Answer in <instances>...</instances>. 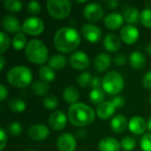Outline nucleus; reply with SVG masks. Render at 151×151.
I'll use <instances>...</instances> for the list:
<instances>
[{"label":"nucleus","mask_w":151,"mask_h":151,"mask_svg":"<svg viewBox=\"0 0 151 151\" xmlns=\"http://www.w3.org/2000/svg\"><path fill=\"white\" fill-rule=\"evenodd\" d=\"M150 104H151V95H150Z\"/></svg>","instance_id":"864d4df0"},{"label":"nucleus","mask_w":151,"mask_h":151,"mask_svg":"<svg viewBox=\"0 0 151 151\" xmlns=\"http://www.w3.org/2000/svg\"><path fill=\"white\" fill-rule=\"evenodd\" d=\"M120 145L124 150L132 151L134 150V148L136 146V142L131 136H125L124 138H122V140L120 142Z\"/></svg>","instance_id":"72a5a7b5"},{"label":"nucleus","mask_w":151,"mask_h":151,"mask_svg":"<svg viewBox=\"0 0 151 151\" xmlns=\"http://www.w3.org/2000/svg\"><path fill=\"white\" fill-rule=\"evenodd\" d=\"M124 20L128 23V25L137 24L141 19V12L135 7H129L124 12Z\"/></svg>","instance_id":"a878e982"},{"label":"nucleus","mask_w":151,"mask_h":151,"mask_svg":"<svg viewBox=\"0 0 151 151\" xmlns=\"http://www.w3.org/2000/svg\"><path fill=\"white\" fill-rule=\"evenodd\" d=\"M102 87L108 95L116 96L124 89L125 81L120 73L116 71H111L103 78Z\"/></svg>","instance_id":"39448f33"},{"label":"nucleus","mask_w":151,"mask_h":151,"mask_svg":"<svg viewBox=\"0 0 151 151\" xmlns=\"http://www.w3.org/2000/svg\"><path fill=\"white\" fill-rule=\"evenodd\" d=\"M39 77L45 82H51L56 78V73L49 65H42L39 69Z\"/></svg>","instance_id":"cd10ccee"},{"label":"nucleus","mask_w":151,"mask_h":151,"mask_svg":"<svg viewBox=\"0 0 151 151\" xmlns=\"http://www.w3.org/2000/svg\"><path fill=\"white\" fill-rule=\"evenodd\" d=\"M96 112L94 110L83 103H77L72 104L68 108L67 117L68 120L75 127H87L92 124L96 119Z\"/></svg>","instance_id":"f03ea898"},{"label":"nucleus","mask_w":151,"mask_h":151,"mask_svg":"<svg viewBox=\"0 0 151 151\" xmlns=\"http://www.w3.org/2000/svg\"><path fill=\"white\" fill-rule=\"evenodd\" d=\"M76 147V139L70 133H64L60 134L57 140V148L59 151H75Z\"/></svg>","instance_id":"f8f14e48"},{"label":"nucleus","mask_w":151,"mask_h":151,"mask_svg":"<svg viewBox=\"0 0 151 151\" xmlns=\"http://www.w3.org/2000/svg\"><path fill=\"white\" fill-rule=\"evenodd\" d=\"M3 27L9 34H19L22 30V26L18 18L13 15H6L3 18Z\"/></svg>","instance_id":"2eb2a0df"},{"label":"nucleus","mask_w":151,"mask_h":151,"mask_svg":"<svg viewBox=\"0 0 151 151\" xmlns=\"http://www.w3.org/2000/svg\"><path fill=\"white\" fill-rule=\"evenodd\" d=\"M31 90L34 95L43 96L48 94L50 90V85L48 84V82H45L43 81H36L32 84Z\"/></svg>","instance_id":"bb28decb"},{"label":"nucleus","mask_w":151,"mask_h":151,"mask_svg":"<svg viewBox=\"0 0 151 151\" xmlns=\"http://www.w3.org/2000/svg\"><path fill=\"white\" fill-rule=\"evenodd\" d=\"M146 51H147L150 55H151V43H150V44L146 47Z\"/></svg>","instance_id":"3c124183"},{"label":"nucleus","mask_w":151,"mask_h":151,"mask_svg":"<svg viewBox=\"0 0 151 151\" xmlns=\"http://www.w3.org/2000/svg\"><path fill=\"white\" fill-rule=\"evenodd\" d=\"M140 146L142 151H151V133L142 135L140 141Z\"/></svg>","instance_id":"4c0bfd02"},{"label":"nucleus","mask_w":151,"mask_h":151,"mask_svg":"<svg viewBox=\"0 0 151 151\" xmlns=\"http://www.w3.org/2000/svg\"><path fill=\"white\" fill-rule=\"evenodd\" d=\"M142 85L144 88L151 89V71L147 72L142 78Z\"/></svg>","instance_id":"c03bdc74"},{"label":"nucleus","mask_w":151,"mask_h":151,"mask_svg":"<svg viewBox=\"0 0 151 151\" xmlns=\"http://www.w3.org/2000/svg\"><path fill=\"white\" fill-rule=\"evenodd\" d=\"M81 35L83 38L91 43H96L102 38L103 32L99 27L92 23H88L82 26Z\"/></svg>","instance_id":"1a4fd4ad"},{"label":"nucleus","mask_w":151,"mask_h":151,"mask_svg":"<svg viewBox=\"0 0 151 151\" xmlns=\"http://www.w3.org/2000/svg\"><path fill=\"white\" fill-rule=\"evenodd\" d=\"M49 134H50L49 127L42 124L32 125L27 131V135L31 140L35 142L44 141L45 139L48 138Z\"/></svg>","instance_id":"4468645a"},{"label":"nucleus","mask_w":151,"mask_h":151,"mask_svg":"<svg viewBox=\"0 0 151 151\" xmlns=\"http://www.w3.org/2000/svg\"><path fill=\"white\" fill-rule=\"evenodd\" d=\"M111 103L114 104V106L116 107V109H120V108L124 107V105L126 104V100L121 96H116L111 100Z\"/></svg>","instance_id":"a19ab883"},{"label":"nucleus","mask_w":151,"mask_h":151,"mask_svg":"<svg viewBox=\"0 0 151 151\" xmlns=\"http://www.w3.org/2000/svg\"><path fill=\"white\" fill-rule=\"evenodd\" d=\"M3 4L4 7L11 12H18L23 7L22 3L18 0H4Z\"/></svg>","instance_id":"2f4dec72"},{"label":"nucleus","mask_w":151,"mask_h":151,"mask_svg":"<svg viewBox=\"0 0 151 151\" xmlns=\"http://www.w3.org/2000/svg\"><path fill=\"white\" fill-rule=\"evenodd\" d=\"M127 127H128L127 119L121 114L116 115L115 117H113V119L111 121V128L116 134L123 133Z\"/></svg>","instance_id":"4be33fe9"},{"label":"nucleus","mask_w":151,"mask_h":151,"mask_svg":"<svg viewBox=\"0 0 151 151\" xmlns=\"http://www.w3.org/2000/svg\"><path fill=\"white\" fill-rule=\"evenodd\" d=\"M104 14V9L102 4L97 3H89L83 9L84 17L91 22H97Z\"/></svg>","instance_id":"6e6552de"},{"label":"nucleus","mask_w":151,"mask_h":151,"mask_svg":"<svg viewBox=\"0 0 151 151\" xmlns=\"http://www.w3.org/2000/svg\"><path fill=\"white\" fill-rule=\"evenodd\" d=\"M141 21L142 24L147 27L151 28V9L150 8H145L141 12Z\"/></svg>","instance_id":"f704fd0d"},{"label":"nucleus","mask_w":151,"mask_h":151,"mask_svg":"<svg viewBox=\"0 0 151 151\" xmlns=\"http://www.w3.org/2000/svg\"><path fill=\"white\" fill-rule=\"evenodd\" d=\"M6 144H7V134L4 129L1 127L0 128V150H4Z\"/></svg>","instance_id":"79ce46f5"},{"label":"nucleus","mask_w":151,"mask_h":151,"mask_svg":"<svg viewBox=\"0 0 151 151\" xmlns=\"http://www.w3.org/2000/svg\"><path fill=\"white\" fill-rule=\"evenodd\" d=\"M42 104L48 110H55L58 106V101L54 96H48L42 100Z\"/></svg>","instance_id":"c9c22d12"},{"label":"nucleus","mask_w":151,"mask_h":151,"mask_svg":"<svg viewBox=\"0 0 151 151\" xmlns=\"http://www.w3.org/2000/svg\"><path fill=\"white\" fill-rule=\"evenodd\" d=\"M105 98V92L103 88H93L89 93V99L90 102L94 104L99 105L100 104L104 102Z\"/></svg>","instance_id":"7c9ffc66"},{"label":"nucleus","mask_w":151,"mask_h":151,"mask_svg":"<svg viewBox=\"0 0 151 151\" xmlns=\"http://www.w3.org/2000/svg\"><path fill=\"white\" fill-rule=\"evenodd\" d=\"M48 65L51 67L54 71H59L65 67L67 64L66 58L62 54H55L50 58L48 60Z\"/></svg>","instance_id":"b1692460"},{"label":"nucleus","mask_w":151,"mask_h":151,"mask_svg":"<svg viewBox=\"0 0 151 151\" xmlns=\"http://www.w3.org/2000/svg\"><path fill=\"white\" fill-rule=\"evenodd\" d=\"M68 117L61 111H56L52 112L48 119L49 127L54 131L63 130L67 123Z\"/></svg>","instance_id":"9b49d317"},{"label":"nucleus","mask_w":151,"mask_h":151,"mask_svg":"<svg viewBox=\"0 0 151 151\" xmlns=\"http://www.w3.org/2000/svg\"><path fill=\"white\" fill-rule=\"evenodd\" d=\"M8 96V89L4 84H0V101L3 102Z\"/></svg>","instance_id":"49530a36"},{"label":"nucleus","mask_w":151,"mask_h":151,"mask_svg":"<svg viewBox=\"0 0 151 151\" xmlns=\"http://www.w3.org/2000/svg\"><path fill=\"white\" fill-rule=\"evenodd\" d=\"M27 151H35V150H27Z\"/></svg>","instance_id":"5fc2aeb1"},{"label":"nucleus","mask_w":151,"mask_h":151,"mask_svg":"<svg viewBox=\"0 0 151 151\" xmlns=\"http://www.w3.org/2000/svg\"><path fill=\"white\" fill-rule=\"evenodd\" d=\"M147 127H148V129L151 132V116L149 118V119L147 121Z\"/></svg>","instance_id":"8fccbe9b"},{"label":"nucleus","mask_w":151,"mask_h":151,"mask_svg":"<svg viewBox=\"0 0 151 151\" xmlns=\"http://www.w3.org/2000/svg\"><path fill=\"white\" fill-rule=\"evenodd\" d=\"M129 64L135 70H141L146 65V58L140 51H133L129 57Z\"/></svg>","instance_id":"5701e85b"},{"label":"nucleus","mask_w":151,"mask_h":151,"mask_svg":"<svg viewBox=\"0 0 151 151\" xmlns=\"http://www.w3.org/2000/svg\"><path fill=\"white\" fill-rule=\"evenodd\" d=\"M46 8L52 18L63 19L70 14L72 4L68 0H49L46 3Z\"/></svg>","instance_id":"423d86ee"},{"label":"nucleus","mask_w":151,"mask_h":151,"mask_svg":"<svg viewBox=\"0 0 151 151\" xmlns=\"http://www.w3.org/2000/svg\"><path fill=\"white\" fill-rule=\"evenodd\" d=\"M119 35L123 42L127 45H132L134 44L139 39L140 33L134 25H127L121 28Z\"/></svg>","instance_id":"ddd939ff"},{"label":"nucleus","mask_w":151,"mask_h":151,"mask_svg":"<svg viewBox=\"0 0 151 151\" xmlns=\"http://www.w3.org/2000/svg\"><path fill=\"white\" fill-rule=\"evenodd\" d=\"M120 147V142L113 137L104 138L98 144L99 151H119Z\"/></svg>","instance_id":"412c9836"},{"label":"nucleus","mask_w":151,"mask_h":151,"mask_svg":"<svg viewBox=\"0 0 151 151\" xmlns=\"http://www.w3.org/2000/svg\"><path fill=\"white\" fill-rule=\"evenodd\" d=\"M27 44V37L24 33H19L13 36L12 39V46L15 50H21L23 49H26Z\"/></svg>","instance_id":"c85d7f7f"},{"label":"nucleus","mask_w":151,"mask_h":151,"mask_svg":"<svg viewBox=\"0 0 151 151\" xmlns=\"http://www.w3.org/2000/svg\"><path fill=\"white\" fill-rule=\"evenodd\" d=\"M76 3H78V4H84V3H86V0H83V1H76Z\"/></svg>","instance_id":"603ef678"},{"label":"nucleus","mask_w":151,"mask_h":151,"mask_svg":"<svg viewBox=\"0 0 151 151\" xmlns=\"http://www.w3.org/2000/svg\"><path fill=\"white\" fill-rule=\"evenodd\" d=\"M111 64V58L107 53H100L94 59V67L99 73L105 72Z\"/></svg>","instance_id":"6ab92c4d"},{"label":"nucleus","mask_w":151,"mask_h":151,"mask_svg":"<svg viewBox=\"0 0 151 151\" xmlns=\"http://www.w3.org/2000/svg\"><path fill=\"white\" fill-rule=\"evenodd\" d=\"M33 74L31 70L25 65H17L11 68L6 74V81L12 87L23 88L31 84Z\"/></svg>","instance_id":"20e7f679"},{"label":"nucleus","mask_w":151,"mask_h":151,"mask_svg":"<svg viewBox=\"0 0 151 151\" xmlns=\"http://www.w3.org/2000/svg\"><path fill=\"white\" fill-rule=\"evenodd\" d=\"M41 10H42V5L37 1H32L27 4V12L33 16L38 14L41 12Z\"/></svg>","instance_id":"58836bf2"},{"label":"nucleus","mask_w":151,"mask_h":151,"mask_svg":"<svg viewBox=\"0 0 151 151\" xmlns=\"http://www.w3.org/2000/svg\"><path fill=\"white\" fill-rule=\"evenodd\" d=\"M128 128L130 132L135 135L142 134L147 127V122L145 119L140 116H134L128 121Z\"/></svg>","instance_id":"dca6fc26"},{"label":"nucleus","mask_w":151,"mask_h":151,"mask_svg":"<svg viewBox=\"0 0 151 151\" xmlns=\"http://www.w3.org/2000/svg\"><path fill=\"white\" fill-rule=\"evenodd\" d=\"M63 97H64V99H65V101L66 103H68V104H70L72 105V104L79 103L78 100L80 98V94H79L78 89L75 87L69 86V87H66L64 89Z\"/></svg>","instance_id":"393cba45"},{"label":"nucleus","mask_w":151,"mask_h":151,"mask_svg":"<svg viewBox=\"0 0 151 151\" xmlns=\"http://www.w3.org/2000/svg\"><path fill=\"white\" fill-rule=\"evenodd\" d=\"M9 109L15 113L23 112L26 110V103L19 97H13L8 103Z\"/></svg>","instance_id":"c756f323"},{"label":"nucleus","mask_w":151,"mask_h":151,"mask_svg":"<svg viewBox=\"0 0 151 151\" xmlns=\"http://www.w3.org/2000/svg\"><path fill=\"white\" fill-rule=\"evenodd\" d=\"M8 131L9 133L12 135V136H15V137H18L22 133V126L18 123V122H12L10 125H9V127H8Z\"/></svg>","instance_id":"ea45409f"},{"label":"nucleus","mask_w":151,"mask_h":151,"mask_svg":"<svg viewBox=\"0 0 151 151\" xmlns=\"http://www.w3.org/2000/svg\"><path fill=\"white\" fill-rule=\"evenodd\" d=\"M69 63L73 68L81 71L87 69L89 66L90 59L88 54L83 51L78 50L71 54V56L69 57Z\"/></svg>","instance_id":"9d476101"},{"label":"nucleus","mask_w":151,"mask_h":151,"mask_svg":"<svg viewBox=\"0 0 151 151\" xmlns=\"http://www.w3.org/2000/svg\"><path fill=\"white\" fill-rule=\"evenodd\" d=\"M106 5L110 8V9H115L118 7L119 5V2L116 0H110V1H106L105 2Z\"/></svg>","instance_id":"de8ad7c7"},{"label":"nucleus","mask_w":151,"mask_h":151,"mask_svg":"<svg viewBox=\"0 0 151 151\" xmlns=\"http://www.w3.org/2000/svg\"><path fill=\"white\" fill-rule=\"evenodd\" d=\"M25 56L29 62L36 65H42L49 58V50L42 41L32 39L28 41L27 44Z\"/></svg>","instance_id":"7ed1b4c3"},{"label":"nucleus","mask_w":151,"mask_h":151,"mask_svg":"<svg viewBox=\"0 0 151 151\" xmlns=\"http://www.w3.org/2000/svg\"><path fill=\"white\" fill-rule=\"evenodd\" d=\"M92 76L88 72H84L81 73L76 79V82L78 83V85L81 88H87V87H90V83L92 81Z\"/></svg>","instance_id":"473e14b6"},{"label":"nucleus","mask_w":151,"mask_h":151,"mask_svg":"<svg viewBox=\"0 0 151 151\" xmlns=\"http://www.w3.org/2000/svg\"><path fill=\"white\" fill-rule=\"evenodd\" d=\"M104 47L109 52H117L120 47V38L114 34H108L104 39Z\"/></svg>","instance_id":"aec40b11"},{"label":"nucleus","mask_w":151,"mask_h":151,"mask_svg":"<svg viewBox=\"0 0 151 151\" xmlns=\"http://www.w3.org/2000/svg\"><path fill=\"white\" fill-rule=\"evenodd\" d=\"M115 111H116V107L111 103V101H104V103L97 105L96 114L100 119L105 120L110 119L111 116H113Z\"/></svg>","instance_id":"f3484780"},{"label":"nucleus","mask_w":151,"mask_h":151,"mask_svg":"<svg viewBox=\"0 0 151 151\" xmlns=\"http://www.w3.org/2000/svg\"><path fill=\"white\" fill-rule=\"evenodd\" d=\"M79 32L71 27H60L54 35L53 42L55 48L61 53H70L75 50L81 43Z\"/></svg>","instance_id":"f257e3e1"},{"label":"nucleus","mask_w":151,"mask_h":151,"mask_svg":"<svg viewBox=\"0 0 151 151\" xmlns=\"http://www.w3.org/2000/svg\"><path fill=\"white\" fill-rule=\"evenodd\" d=\"M0 38H1L0 52H1V54H3L4 52H5L8 50L10 44H12V41L10 40L9 35L5 32H1L0 33Z\"/></svg>","instance_id":"e433bc0d"},{"label":"nucleus","mask_w":151,"mask_h":151,"mask_svg":"<svg viewBox=\"0 0 151 151\" xmlns=\"http://www.w3.org/2000/svg\"><path fill=\"white\" fill-rule=\"evenodd\" d=\"M5 64H6V62H5L4 57L3 55H1V56H0V69H1V71H3V70L4 69Z\"/></svg>","instance_id":"09e8293b"},{"label":"nucleus","mask_w":151,"mask_h":151,"mask_svg":"<svg viewBox=\"0 0 151 151\" xmlns=\"http://www.w3.org/2000/svg\"><path fill=\"white\" fill-rule=\"evenodd\" d=\"M102 86V81L98 76H94L92 78L91 83H90V87L93 88H99Z\"/></svg>","instance_id":"a18cd8bd"},{"label":"nucleus","mask_w":151,"mask_h":151,"mask_svg":"<svg viewBox=\"0 0 151 151\" xmlns=\"http://www.w3.org/2000/svg\"><path fill=\"white\" fill-rule=\"evenodd\" d=\"M104 26L110 30H118L124 23V17L119 12H111L104 19Z\"/></svg>","instance_id":"a211bd4d"},{"label":"nucleus","mask_w":151,"mask_h":151,"mask_svg":"<svg viewBox=\"0 0 151 151\" xmlns=\"http://www.w3.org/2000/svg\"><path fill=\"white\" fill-rule=\"evenodd\" d=\"M114 62L117 65L119 66H123L127 64V58L126 55L124 54H118L115 58H114Z\"/></svg>","instance_id":"37998d69"},{"label":"nucleus","mask_w":151,"mask_h":151,"mask_svg":"<svg viewBox=\"0 0 151 151\" xmlns=\"http://www.w3.org/2000/svg\"><path fill=\"white\" fill-rule=\"evenodd\" d=\"M22 31L31 36L40 35L44 31V23L42 19L31 16L27 18L22 23Z\"/></svg>","instance_id":"0eeeda50"}]
</instances>
